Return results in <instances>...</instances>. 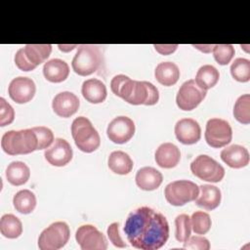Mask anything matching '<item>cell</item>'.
I'll return each instance as SVG.
<instances>
[{
    "mask_svg": "<svg viewBox=\"0 0 250 250\" xmlns=\"http://www.w3.org/2000/svg\"><path fill=\"white\" fill-rule=\"evenodd\" d=\"M107 236L110 240V242L118 248H124L126 247V243L123 241V239L121 238L120 234H119V225L118 223H112L108 226L107 228Z\"/></svg>",
    "mask_w": 250,
    "mask_h": 250,
    "instance_id": "74e56055",
    "label": "cell"
},
{
    "mask_svg": "<svg viewBox=\"0 0 250 250\" xmlns=\"http://www.w3.org/2000/svg\"><path fill=\"white\" fill-rule=\"evenodd\" d=\"M72 148L67 141L62 138L55 139L52 146L44 152L45 159L53 166H64L72 159Z\"/></svg>",
    "mask_w": 250,
    "mask_h": 250,
    "instance_id": "9a60e30c",
    "label": "cell"
},
{
    "mask_svg": "<svg viewBox=\"0 0 250 250\" xmlns=\"http://www.w3.org/2000/svg\"><path fill=\"white\" fill-rule=\"evenodd\" d=\"M110 89L130 104L153 105L159 100L157 88L150 82L132 80L124 74L115 75L110 81Z\"/></svg>",
    "mask_w": 250,
    "mask_h": 250,
    "instance_id": "7a4b0ae2",
    "label": "cell"
},
{
    "mask_svg": "<svg viewBox=\"0 0 250 250\" xmlns=\"http://www.w3.org/2000/svg\"><path fill=\"white\" fill-rule=\"evenodd\" d=\"M175 135L184 145L196 144L201 137V128L198 122L192 118L180 119L175 125Z\"/></svg>",
    "mask_w": 250,
    "mask_h": 250,
    "instance_id": "2e32d148",
    "label": "cell"
},
{
    "mask_svg": "<svg viewBox=\"0 0 250 250\" xmlns=\"http://www.w3.org/2000/svg\"><path fill=\"white\" fill-rule=\"evenodd\" d=\"M43 74L48 81L60 83L68 77L69 66L61 59H52L44 63Z\"/></svg>",
    "mask_w": 250,
    "mask_h": 250,
    "instance_id": "7402d4cb",
    "label": "cell"
},
{
    "mask_svg": "<svg viewBox=\"0 0 250 250\" xmlns=\"http://www.w3.org/2000/svg\"><path fill=\"white\" fill-rule=\"evenodd\" d=\"M194 48L201 50L204 53H209L211 51H213L214 45H192Z\"/></svg>",
    "mask_w": 250,
    "mask_h": 250,
    "instance_id": "ab89813d",
    "label": "cell"
},
{
    "mask_svg": "<svg viewBox=\"0 0 250 250\" xmlns=\"http://www.w3.org/2000/svg\"><path fill=\"white\" fill-rule=\"evenodd\" d=\"M220 73L218 69L211 64H205L197 70L194 81L201 89L207 91L218 83Z\"/></svg>",
    "mask_w": 250,
    "mask_h": 250,
    "instance_id": "4316f807",
    "label": "cell"
},
{
    "mask_svg": "<svg viewBox=\"0 0 250 250\" xmlns=\"http://www.w3.org/2000/svg\"><path fill=\"white\" fill-rule=\"evenodd\" d=\"M58 47L62 52H69L73 50L75 47H77V45H59Z\"/></svg>",
    "mask_w": 250,
    "mask_h": 250,
    "instance_id": "60d3db41",
    "label": "cell"
},
{
    "mask_svg": "<svg viewBox=\"0 0 250 250\" xmlns=\"http://www.w3.org/2000/svg\"><path fill=\"white\" fill-rule=\"evenodd\" d=\"M207 91L201 89L193 79L184 82L177 94L176 103L182 110L194 109L206 97Z\"/></svg>",
    "mask_w": 250,
    "mask_h": 250,
    "instance_id": "8fae6325",
    "label": "cell"
},
{
    "mask_svg": "<svg viewBox=\"0 0 250 250\" xmlns=\"http://www.w3.org/2000/svg\"><path fill=\"white\" fill-rule=\"evenodd\" d=\"M233 115H234V118L242 124L250 123V95L249 94L242 95L236 100L233 106Z\"/></svg>",
    "mask_w": 250,
    "mask_h": 250,
    "instance_id": "f546056e",
    "label": "cell"
},
{
    "mask_svg": "<svg viewBox=\"0 0 250 250\" xmlns=\"http://www.w3.org/2000/svg\"><path fill=\"white\" fill-rule=\"evenodd\" d=\"M155 161L161 168L170 169L178 165L181 159V152L177 146L172 143H164L155 151Z\"/></svg>",
    "mask_w": 250,
    "mask_h": 250,
    "instance_id": "d6986e66",
    "label": "cell"
},
{
    "mask_svg": "<svg viewBox=\"0 0 250 250\" xmlns=\"http://www.w3.org/2000/svg\"><path fill=\"white\" fill-rule=\"evenodd\" d=\"M80 102L77 96L71 92L64 91L55 96L52 102V107L54 112L63 118L70 117L79 108Z\"/></svg>",
    "mask_w": 250,
    "mask_h": 250,
    "instance_id": "e0dca14e",
    "label": "cell"
},
{
    "mask_svg": "<svg viewBox=\"0 0 250 250\" xmlns=\"http://www.w3.org/2000/svg\"><path fill=\"white\" fill-rule=\"evenodd\" d=\"M104 62L103 52L97 45H80L72 59L71 66L80 76H88L101 68Z\"/></svg>",
    "mask_w": 250,
    "mask_h": 250,
    "instance_id": "277c9868",
    "label": "cell"
},
{
    "mask_svg": "<svg viewBox=\"0 0 250 250\" xmlns=\"http://www.w3.org/2000/svg\"><path fill=\"white\" fill-rule=\"evenodd\" d=\"M1 146L9 155L28 154L38 150V140L32 128L19 131L11 130L2 136Z\"/></svg>",
    "mask_w": 250,
    "mask_h": 250,
    "instance_id": "3957f363",
    "label": "cell"
},
{
    "mask_svg": "<svg viewBox=\"0 0 250 250\" xmlns=\"http://www.w3.org/2000/svg\"><path fill=\"white\" fill-rule=\"evenodd\" d=\"M190 171L198 179L211 183H218L225 176L224 167L206 154L198 155L190 163Z\"/></svg>",
    "mask_w": 250,
    "mask_h": 250,
    "instance_id": "9c48e42d",
    "label": "cell"
},
{
    "mask_svg": "<svg viewBox=\"0 0 250 250\" xmlns=\"http://www.w3.org/2000/svg\"><path fill=\"white\" fill-rule=\"evenodd\" d=\"M15 119V110L4 98H0V126L11 124Z\"/></svg>",
    "mask_w": 250,
    "mask_h": 250,
    "instance_id": "d590c367",
    "label": "cell"
},
{
    "mask_svg": "<svg viewBox=\"0 0 250 250\" xmlns=\"http://www.w3.org/2000/svg\"><path fill=\"white\" fill-rule=\"evenodd\" d=\"M191 228L196 234H205L209 231L212 222L208 213L195 211L190 218Z\"/></svg>",
    "mask_w": 250,
    "mask_h": 250,
    "instance_id": "1f68e13d",
    "label": "cell"
},
{
    "mask_svg": "<svg viewBox=\"0 0 250 250\" xmlns=\"http://www.w3.org/2000/svg\"><path fill=\"white\" fill-rule=\"evenodd\" d=\"M199 194V187L188 180H178L168 184L164 190L166 200L174 206H183L194 201Z\"/></svg>",
    "mask_w": 250,
    "mask_h": 250,
    "instance_id": "52a82bcc",
    "label": "cell"
},
{
    "mask_svg": "<svg viewBox=\"0 0 250 250\" xmlns=\"http://www.w3.org/2000/svg\"><path fill=\"white\" fill-rule=\"evenodd\" d=\"M234 53L235 50L231 44H217L213 48L214 59L221 65L228 64L233 58Z\"/></svg>",
    "mask_w": 250,
    "mask_h": 250,
    "instance_id": "836d02e7",
    "label": "cell"
},
{
    "mask_svg": "<svg viewBox=\"0 0 250 250\" xmlns=\"http://www.w3.org/2000/svg\"><path fill=\"white\" fill-rule=\"evenodd\" d=\"M13 204L18 212L29 214L36 206V196L29 189H21L14 195Z\"/></svg>",
    "mask_w": 250,
    "mask_h": 250,
    "instance_id": "83f0119b",
    "label": "cell"
},
{
    "mask_svg": "<svg viewBox=\"0 0 250 250\" xmlns=\"http://www.w3.org/2000/svg\"><path fill=\"white\" fill-rule=\"evenodd\" d=\"M75 239L82 250H105V236L92 225L80 226L75 232Z\"/></svg>",
    "mask_w": 250,
    "mask_h": 250,
    "instance_id": "7c38bea8",
    "label": "cell"
},
{
    "mask_svg": "<svg viewBox=\"0 0 250 250\" xmlns=\"http://www.w3.org/2000/svg\"><path fill=\"white\" fill-rule=\"evenodd\" d=\"M183 248L192 250H208L210 249V242L207 238L199 235L189 236V238L184 242Z\"/></svg>",
    "mask_w": 250,
    "mask_h": 250,
    "instance_id": "8d00e7d4",
    "label": "cell"
},
{
    "mask_svg": "<svg viewBox=\"0 0 250 250\" xmlns=\"http://www.w3.org/2000/svg\"><path fill=\"white\" fill-rule=\"evenodd\" d=\"M231 76L238 82L250 80V61L244 58H237L230 65Z\"/></svg>",
    "mask_w": 250,
    "mask_h": 250,
    "instance_id": "4dcf8cb0",
    "label": "cell"
},
{
    "mask_svg": "<svg viewBox=\"0 0 250 250\" xmlns=\"http://www.w3.org/2000/svg\"><path fill=\"white\" fill-rule=\"evenodd\" d=\"M52 52L50 44H28L17 51L15 63L22 71H30L44 62Z\"/></svg>",
    "mask_w": 250,
    "mask_h": 250,
    "instance_id": "8992f818",
    "label": "cell"
},
{
    "mask_svg": "<svg viewBox=\"0 0 250 250\" xmlns=\"http://www.w3.org/2000/svg\"><path fill=\"white\" fill-rule=\"evenodd\" d=\"M136 184L144 190H154L161 185L163 181L162 174L153 167H143L136 174Z\"/></svg>",
    "mask_w": 250,
    "mask_h": 250,
    "instance_id": "ffe728a7",
    "label": "cell"
},
{
    "mask_svg": "<svg viewBox=\"0 0 250 250\" xmlns=\"http://www.w3.org/2000/svg\"><path fill=\"white\" fill-rule=\"evenodd\" d=\"M156 80L163 86L175 85L180 78V69L172 62H163L157 64L154 70Z\"/></svg>",
    "mask_w": 250,
    "mask_h": 250,
    "instance_id": "cb8c5ba5",
    "label": "cell"
},
{
    "mask_svg": "<svg viewBox=\"0 0 250 250\" xmlns=\"http://www.w3.org/2000/svg\"><path fill=\"white\" fill-rule=\"evenodd\" d=\"M109 169L118 175H127L133 169V160L124 151L115 150L112 151L107 160Z\"/></svg>",
    "mask_w": 250,
    "mask_h": 250,
    "instance_id": "d4e9b609",
    "label": "cell"
},
{
    "mask_svg": "<svg viewBox=\"0 0 250 250\" xmlns=\"http://www.w3.org/2000/svg\"><path fill=\"white\" fill-rule=\"evenodd\" d=\"M71 135L76 146L83 152H93L99 148L101 138L91 121L84 117H76L71 124Z\"/></svg>",
    "mask_w": 250,
    "mask_h": 250,
    "instance_id": "5b68a950",
    "label": "cell"
},
{
    "mask_svg": "<svg viewBox=\"0 0 250 250\" xmlns=\"http://www.w3.org/2000/svg\"><path fill=\"white\" fill-rule=\"evenodd\" d=\"M206 143L215 148L229 145L232 139V130L228 121L221 118H211L206 123Z\"/></svg>",
    "mask_w": 250,
    "mask_h": 250,
    "instance_id": "30bf717a",
    "label": "cell"
},
{
    "mask_svg": "<svg viewBox=\"0 0 250 250\" xmlns=\"http://www.w3.org/2000/svg\"><path fill=\"white\" fill-rule=\"evenodd\" d=\"M222 160L229 167L239 169L249 164V152L240 145H231L221 151Z\"/></svg>",
    "mask_w": 250,
    "mask_h": 250,
    "instance_id": "ac0fdd59",
    "label": "cell"
},
{
    "mask_svg": "<svg viewBox=\"0 0 250 250\" xmlns=\"http://www.w3.org/2000/svg\"><path fill=\"white\" fill-rule=\"evenodd\" d=\"M199 189L200 194L194 200L197 206L211 211L220 205L222 194L219 188L212 185H202L199 187Z\"/></svg>",
    "mask_w": 250,
    "mask_h": 250,
    "instance_id": "603a6c76",
    "label": "cell"
},
{
    "mask_svg": "<svg viewBox=\"0 0 250 250\" xmlns=\"http://www.w3.org/2000/svg\"><path fill=\"white\" fill-rule=\"evenodd\" d=\"M32 130L35 132L38 140V150L47 148L55 141L54 134L51 129L45 126L32 127Z\"/></svg>",
    "mask_w": 250,
    "mask_h": 250,
    "instance_id": "e575fe53",
    "label": "cell"
},
{
    "mask_svg": "<svg viewBox=\"0 0 250 250\" xmlns=\"http://www.w3.org/2000/svg\"><path fill=\"white\" fill-rule=\"evenodd\" d=\"M30 177V170L28 166L21 161L11 162L6 169V178L13 186L24 185Z\"/></svg>",
    "mask_w": 250,
    "mask_h": 250,
    "instance_id": "484cf974",
    "label": "cell"
},
{
    "mask_svg": "<svg viewBox=\"0 0 250 250\" xmlns=\"http://www.w3.org/2000/svg\"><path fill=\"white\" fill-rule=\"evenodd\" d=\"M36 92V86L31 78L19 76L14 78L8 88L10 98L17 104H25L30 102Z\"/></svg>",
    "mask_w": 250,
    "mask_h": 250,
    "instance_id": "5bb4252c",
    "label": "cell"
},
{
    "mask_svg": "<svg viewBox=\"0 0 250 250\" xmlns=\"http://www.w3.org/2000/svg\"><path fill=\"white\" fill-rule=\"evenodd\" d=\"M81 93L84 99L91 104L103 103L107 95L106 87L99 79L90 78L83 82Z\"/></svg>",
    "mask_w": 250,
    "mask_h": 250,
    "instance_id": "44dd1931",
    "label": "cell"
},
{
    "mask_svg": "<svg viewBox=\"0 0 250 250\" xmlns=\"http://www.w3.org/2000/svg\"><path fill=\"white\" fill-rule=\"evenodd\" d=\"M123 230L130 244L142 250L159 249L169 238V224L165 216L147 206L132 211Z\"/></svg>",
    "mask_w": 250,
    "mask_h": 250,
    "instance_id": "6da1fadb",
    "label": "cell"
},
{
    "mask_svg": "<svg viewBox=\"0 0 250 250\" xmlns=\"http://www.w3.org/2000/svg\"><path fill=\"white\" fill-rule=\"evenodd\" d=\"M175 226H176V239L180 242L187 241L191 232V223L190 218L187 214H181L176 217L175 219Z\"/></svg>",
    "mask_w": 250,
    "mask_h": 250,
    "instance_id": "d6a6232c",
    "label": "cell"
},
{
    "mask_svg": "<svg viewBox=\"0 0 250 250\" xmlns=\"http://www.w3.org/2000/svg\"><path fill=\"white\" fill-rule=\"evenodd\" d=\"M0 231L7 238H17L22 233V224L15 215L5 214L0 219Z\"/></svg>",
    "mask_w": 250,
    "mask_h": 250,
    "instance_id": "f1b7e54d",
    "label": "cell"
},
{
    "mask_svg": "<svg viewBox=\"0 0 250 250\" xmlns=\"http://www.w3.org/2000/svg\"><path fill=\"white\" fill-rule=\"evenodd\" d=\"M153 46L159 54L166 56L174 53L177 50L179 45L178 44H154Z\"/></svg>",
    "mask_w": 250,
    "mask_h": 250,
    "instance_id": "f35d334b",
    "label": "cell"
},
{
    "mask_svg": "<svg viewBox=\"0 0 250 250\" xmlns=\"http://www.w3.org/2000/svg\"><path fill=\"white\" fill-rule=\"evenodd\" d=\"M70 229L64 222H55L46 228L38 237V247L41 250H58L68 241Z\"/></svg>",
    "mask_w": 250,
    "mask_h": 250,
    "instance_id": "ba28073f",
    "label": "cell"
},
{
    "mask_svg": "<svg viewBox=\"0 0 250 250\" xmlns=\"http://www.w3.org/2000/svg\"><path fill=\"white\" fill-rule=\"evenodd\" d=\"M106 134L108 139L114 144H125L135 134V123L127 116H117L109 122Z\"/></svg>",
    "mask_w": 250,
    "mask_h": 250,
    "instance_id": "4fadbf2b",
    "label": "cell"
}]
</instances>
